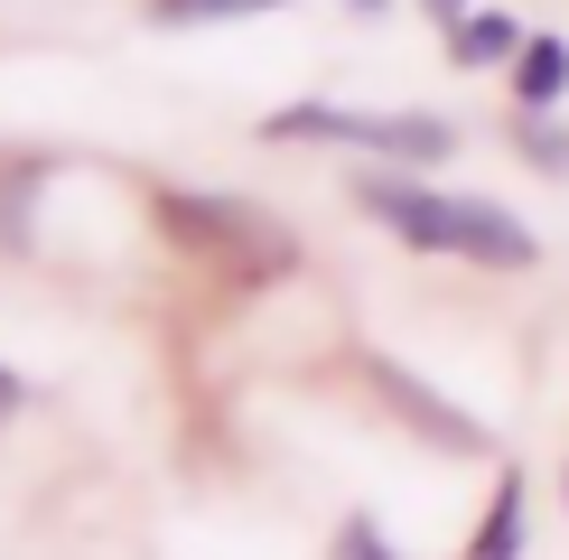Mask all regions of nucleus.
Instances as JSON below:
<instances>
[{"instance_id":"nucleus-2","label":"nucleus","mask_w":569,"mask_h":560,"mask_svg":"<svg viewBox=\"0 0 569 560\" xmlns=\"http://www.w3.org/2000/svg\"><path fill=\"white\" fill-rule=\"evenodd\" d=\"M271 140H355L373 159H401V169H439L448 159V122H420V112H271Z\"/></svg>"},{"instance_id":"nucleus-11","label":"nucleus","mask_w":569,"mask_h":560,"mask_svg":"<svg viewBox=\"0 0 569 560\" xmlns=\"http://www.w3.org/2000/svg\"><path fill=\"white\" fill-rule=\"evenodd\" d=\"M513 140H523V150H532L551 178H569V131H551L541 112H513Z\"/></svg>"},{"instance_id":"nucleus-5","label":"nucleus","mask_w":569,"mask_h":560,"mask_svg":"<svg viewBox=\"0 0 569 560\" xmlns=\"http://www.w3.org/2000/svg\"><path fill=\"white\" fill-rule=\"evenodd\" d=\"M346 187H355V206H365V216H383V224H392L411 252H448V197H439V187L373 178V169H355Z\"/></svg>"},{"instance_id":"nucleus-14","label":"nucleus","mask_w":569,"mask_h":560,"mask_svg":"<svg viewBox=\"0 0 569 560\" xmlns=\"http://www.w3.org/2000/svg\"><path fill=\"white\" fill-rule=\"evenodd\" d=\"M10 402H19V373H10V364H0V411H10Z\"/></svg>"},{"instance_id":"nucleus-8","label":"nucleus","mask_w":569,"mask_h":560,"mask_svg":"<svg viewBox=\"0 0 569 560\" xmlns=\"http://www.w3.org/2000/svg\"><path fill=\"white\" fill-rule=\"evenodd\" d=\"M495 57H523V19L477 10V19L458 29V66H495Z\"/></svg>"},{"instance_id":"nucleus-4","label":"nucleus","mask_w":569,"mask_h":560,"mask_svg":"<svg viewBox=\"0 0 569 560\" xmlns=\"http://www.w3.org/2000/svg\"><path fill=\"white\" fill-rule=\"evenodd\" d=\"M448 252H458V262H486V271H532L541 262L532 224H513L505 206H486V197H448Z\"/></svg>"},{"instance_id":"nucleus-9","label":"nucleus","mask_w":569,"mask_h":560,"mask_svg":"<svg viewBox=\"0 0 569 560\" xmlns=\"http://www.w3.org/2000/svg\"><path fill=\"white\" fill-rule=\"evenodd\" d=\"M47 169H10L0 178V252H29V206H38Z\"/></svg>"},{"instance_id":"nucleus-12","label":"nucleus","mask_w":569,"mask_h":560,"mask_svg":"<svg viewBox=\"0 0 569 560\" xmlns=\"http://www.w3.org/2000/svg\"><path fill=\"white\" fill-rule=\"evenodd\" d=\"M337 560H392V551H383V532H373L365 513H355V523L337 532Z\"/></svg>"},{"instance_id":"nucleus-1","label":"nucleus","mask_w":569,"mask_h":560,"mask_svg":"<svg viewBox=\"0 0 569 560\" xmlns=\"http://www.w3.org/2000/svg\"><path fill=\"white\" fill-rule=\"evenodd\" d=\"M159 233H169L178 252H197V262L243 271V280L290 271V233H280L262 206H243V197H187V187H169V197H159Z\"/></svg>"},{"instance_id":"nucleus-6","label":"nucleus","mask_w":569,"mask_h":560,"mask_svg":"<svg viewBox=\"0 0 569 560\" xmlns=\"http://www.w3.org/2000/svg\"><path fill=\"white\" fill-rule=\"evenodd\" d=\"M513 93H523V112H551L569 93V47L560 38H523V57H513Z\"/></svg>"},{"instance_id":"nucleus-3","label":"nucleus","mask_w":569,"mask_h":560,"mask_svg":"<svg viewBox=\"0 0 569 560\" xmlns=\"http://www.w3.org/2000/svg\"><path fill=\"white\" fill-rule=\"evenodd\" d=\"M365 383H373V402H383L392 420H411V430L430 439V449H458V458H486V449H495V439H486V420H467L458 402H439V392L420 383L411 364L373 356V364H365Z\"/></svg>"},{"instance_id":"nucleus-10","label":"nucleus","mask_w":569,"mask_h":560,"mask_svg":"<svg viewBox=\"0 0 569 560\" xmlns=\"http://www.w3.org/2000/svg\"><path fill=\"white\" fill-rule=\"evenodd\" d=\"M252 10H280V0H150V19H169V29H206V19H252Z\"/></svg>"},{"instance_id":"nucleus-13","label":"nucleus","mask_w":569,"mask_h":560,"mask_svg":"<svg viewBox=\"0 0 569 560\" xmlns=\"http://www.w3.org/2000/svg\"><path fill=\"white\" fill-rule=\"evenodd\" d=\"M430 19L439 29H467V0H430Z\"/></svg>"},{"instance_id":"nucleus-7","label":"nucleus","mask_w":569,"mask_h":560,"mask_svg":"<svg viewBox=\"0 0 569 560\" xmlns=\"http://www.w3.org/2000/svg\"><path fill=\"white\" fill-rule=\"evenodd\" d=\"M513 551H523V477H505V486H495L486 532H477V560H513Z\"/></svg>"}]
</instances>
